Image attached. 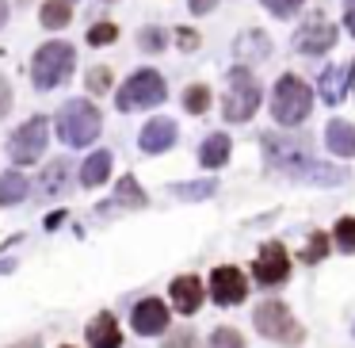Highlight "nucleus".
I'll list each match as a JSON object with an SVG mask.
<instances>
[{
  "mask_svg": "<svg viewBox=\"0 0 355 348\" xmlns=\"http://www.w3.org/2000/svg\"><path fill=\"white\" fill-rule=\"evenodd\" d=\"M263 154H268L271 169L286 172L291 180H306V184H340L344 169L324 165L313 157V149L298 138H279V134H263Z\"/></svg>",
  "mask_w": 355,
  "mask_h": 348,
  "instance_id": "1",
  "label": "nucleus"
},
{
  "mask_svg": "<svg viewBox=\"0 0 355 348\" xmlns=\"http://www.w3.org/2000/svg\"><path fill=\"white\" fill-rule=\"evenodd\" d=\"M309 111H313V88L302 77H294V73H283L275 81V92H271V115H275V123L298 126V123H306Z\"/></svg>",
  "mask_w": 355,
  "mask_h": 348,
  "instance_id": "2",
  "label": "nucleus"
},
{
  "mask_svg": "<svg viewBox=\"0 0 355 348\" xmlns=\"http://www.w3.org/2000/svg\"><path fill=\"white\" fill-rule=\"evenodd\" d=\"M73 62H77V54H73L69 42H46V47H39V54H35V62H31L35 88H39V92L58 88L73 73Z\"/></svg>",
  "mask_w": 355,
  "mask_h": 348,
  "instance_id": "3",
  "label": "nucleus"
},
{
  "mask_svg": "<svg viewBox=\"0 0 355 348\" xmlns=\"http://www.w3.org/2000/svg\"><path fill=\"white\" fill-rule=\"evenodd\" d=\"M58 134L65 146H88L100 134V111L88 100H69L58 111Z\"/></svg>",
  "mask_w": 355,
  "mask_h": 348,
  "instance_id": "4",
  "label": "nucleus"
},
{
  "mask_svg": "<svg viewBox=\"0 0 355 348\" xmlns=\"http://www.w3.org/2000/svg\"><path fill=\"white\" fill-rule=\"evenodd\" d=\"M256 108H260V85H256V77L245 65H237L230 73V92L222 100V115L230 123H245V119L256 115Z\"/></svg>",
  "mask_w": 355,
  "mask_h": 348,
  "instance_id": "5",
  "label": "nucleus"
},
{
  "mask_svg": "<svg viewBox=\"0 0 355 348\" xmlns=\"http://www.w3.org/2000/svg\"><path fill=\"white\" fill-rule=\"evenodd\" d=\"M161 100H164V77L157 69H138L115 96L119 111H141V108H153Z\"/></svg>",
  "mask_w": 355,
  "mask_h": 348,
  "instance_id": "6",
  "label": "nucleus"
},
{
  "mask_svg": "<svg viewBox=\"0 0 355 348\" xmlns=\"http://www.w3.org/2000/svg\"><path fill=\"white\" fill-rule=\"evenodd\" d=\"M252 322H256V329L263 333V337H271V340H286V345H298L302 340V325L291 317V310L283 306V302H263V306H256V314H252Z\"/></svg>",
  "mask_w": 355,
  "mask_h": 348,
  "instance_id": "7",
  "label": "nucleus"
},
{
  "mask_svg": "<svg viewBox=\"0 0 355 348\" xmlns=\"http://www.w3.org/2000/svg\"><path fill=\"white\" fill-rule=\"evenodd\" d=\"M46 138H50V126L42 115H35L31 123H24L16 134H12V161L16 165H31L42 157V149H46Z\"/></svg>",
  "mask_w": 355,
  "mask_h": 348,
  "instance_id": "8",
  "label": "nucleus"
},
{
  "mask_svg": "<svg viewBox=\"0 0 355 348\" xmlns=\"http://www.w3.org/2000/svg\"><path fill=\"white\" fill-rule=\"evenodd\" d=\"M252 276H256V283H263V287H275L291 276V256H286V249L279 245V241H268V245L260 249V256H256V264H252Z\"/></svg>",
  "mask_w": 355,
  "mask_h": 348,
  "instance_id": "9",
  "label": "nucleus"
},
{
  "mask_svg": "<svg viewBox=\"0 0 355 348\" xmlns=\"http://www.w3.org/2000/svg\"><path fill=\"white\" fill-rule=\"evenodd\" d=\"M248 295V279L241 268H214L210 272V299L218 302V306H237V302H245Z\"/></svg>",
  "mask_w": 355,
  "mask_h": 348,
  "instance_id": "10",
  "label": "nucleus"
},
{
  "mask_svg": "<svg viewBox=\"0 0 355 348\" xmlns=\"http://www.w3.org/2000/svg\"><path fill=\"white\" fill-rule=\"evenodd\" d=\"M298 50L302 54H329L332 47H336V27L329 24L324 16H309L306 24H302V31H298Z\"/></svg>",
  "mask_w": 355,
  "mask_h": 348,
  "instance_id": "11",
  "label": "nucleus"
},
{
  "mask_svg": "<svg viewBox=\"0 0 355 348\" xmlns=\"http://www.w3.org/2000/svg\"><path fill=\"white\" fill-rule=\"evenodd\" d=\"M130 322L141 337H157V333H164V325H168V306H164L161 299H141L138 306H134Z\"/></svg>",
  "mask_w": 355,
  "mask_h": 348,
  "instance_id": "12",
  "label": "nucleus"
},
{
  "mask_svg": "<svg viewBox=\"0 0 355 348\" xmlns=\"http://www.w3.org/2000/svg\"><path fill=\"white\" fill-rule=\"evenodd\" d=\"M172 306L180 310V314H195V310L202 306V279L199 276H176L172 279Z\"/></svg>",
  "mask_w": 355,
  "mask_h": 348,
  "instance_id": "13",
  "label": "nucleus"
},
{
  "mask_svg": "<svg viewBox=\"0 0 355 348\" xmlns=\"http://www.w3.org/2000/svg\"><path fill=\"white\" fill-rule=\"evenodd\" d=\"M138 142H141L146 154H164V149L176 142V123H172V119H149Z\"/></svg>",
  "mask_w": 355,
  "mask_h": 348,
  "instance_id": "14",
  "label": "nucleus"
},
{
  "mask_svg": "<svg viewBox=\"0 0 355 348\" xmlns=\"http://www.w3.org/2000/svg\"><path fill=\"white\" fill-rule=\"evenodd\" d=\"M88 345L92 348H119L123 345V333H119V322L111 314H96L88 322Z\"/></svg>",
  "mask_w": 355,
  "mask_h": 348,
  "instance_id": "15",
  "label": "nucleus"
},
{
  "mask_svg": "<svg viewBox=\"0 0 355 348\" xmlns=\"http://www.w3.org/2000/svg\"><path fill=\"white\" fill-rule=\"evenodd\" d=\"M271 54V42L263 31H245L237 39V58L241 62H263V58Z\"/></svg>",
  "mask_w": 355,
  "mask_h": 348,
  "instance_id": "16",
  "label": "nucleus"
},
{
  "mask_svg": "<svg viewBox=\"0 0 355 348\" xmlns=\"http://www.w3.org/2000/svg\"><path fill=\"white\" fill-rule=\"evenodd\" d=\"M324 138H329V149H332V154H340V157L355 154V126L344 123V119H332Z\"/></svg>",
  "mask_w": 355,
  "mask_h": 348,
  "instance_id": "17",
  "label": "nucleus"
},
{
  "mask_svg": "<svg viewBox=\"0 0 355 348\" xmlns=\"http://www.w3.org/2000/svg\"><path fill=\"white\" fill-rule=\"evenodd\" d=\"M230 149H233V142L225 138V134H210V138L202 142V149H199V161L207 165V169H218V165L230 161Z\"/></svg>",
  "mask_w": 355,
  "mask_h": 348,
  "instance_id": "18",
  "label": "nucleus"
},
{
  "mask_svg": "<svg viewBox=\"0 0 355 348\" xmlns=\"http://www.w3.org/2000/svg\"><path fill=\"white\" fill-rule=\"evenodd\" d=\"M107 172H111V154H107V149H96V154L85 161V169H80V184L96 188V184L107 180Z\"/></svg>",
  "mask_w": 355,
  "mask_h": 348,
  "instance_id": "19",
  "label": "nucleus"
},
{
  "mask_svg": "<svg viewBox=\"0 0 355 348\" xmlns=\"http://www.w3.org/2000/svg\"><path fill=\"white\" fill-rule=\"evenodd\" d=\"M39 16H42V27H50V31H58V27H65V24H69L73 8H69V0H46Z\"/></svg>",
  "mask_w": 355,
  "mask_h": 348,
  "instance_id": "20",
  "label": "nucleus"
},
{
  "mask_svg": "<svg viewBox=\"0 0 355 348\" xmlns=\"http://www.w3.org/2000/svg\"><path fill=\"white\" fill-rule=\"evenodd\" d=\"M27 195V180L19 172H8V176H0V203H19Z\"/></svg>",
  "mask_w": 355,
  "mask_h": 348,
  "instance_id": "21",
  "label": "nucleus"
},
{
  "mask_svg": "<svg viewBox=\"0 0 355 348\" xmlns=\"http://www.w3.org/2000/svg\"><path fill=\"white\" fill-rule=\"evenodd\" d=\"M321 96L329 103H336L340 96H344V69H329V73H324V77H321Z\"/></svg>",
  "mask_w": 355,
  "mask_h": 348,
  "instance_id": "22",
  "label": "nucleus"
},
{
  "mask_svg": "<svg viewBox=\"0 0 355 348\" xmlns=\"http://www.w3.org/2000/svg\"><path fill=\"white\" fill-rule=\"evenodd\" d=\"M184 108L191 111V115H202V111L210 108V88L207 85H191L187 96H184Z\"/></svg>",
  "mask_w": 355,
  "mask_h": 348,
  "instance_id": "23",
  "label": "nucleus"
},
{
  "mask_svg": "<svg viewBox=\"0 0 355 348\" xmlns=\"http://www.w3.org/2000/svg\"><path fill=\"white\" fill-rule=\"evenodd\" d=\"M207 348H245V337H241L237 329H230V325H222V329L210 333Z\"/></svg>",
  "mask_w": 355,
  "mask_h": 348,
  "instance_id": "24",
  "label": "nucleus"
},
{
  "mask_svg": "<svg viewBox=\"0 0 355 348\" xmlns=\"http://www.w3.org/2000/svg\"><path fill=\"white\" fill-rule=\"evenodd\" d=\"M332 238H336V249L355 253V218H340L336 230H332Z\"/></svg>",
  "mask_w": 355,
  "mask_h": 348,
  "instance_id": "25",
  "label": "nucleus"
},
{
  "mask_svg": "<svg viewBox=\"0 0 355 348\" xmlns=\"http://www.w3.org/2000/svg\"><path fill=\"white\" fill-rule=\"evenodd\" d=\"M324 253H329V233H313V238L306 241V249H302V260L317 264V260H324Z\"/></svg>",
  "mask_w": 355,
  "mask_h": 348,
  "instance_id": "26",
  "label": "nucleus"
},
{
  "mask_svg": "<svg viewBox=\"0 0 355 348\" xmlns=\"http://www.w3.org/2000/svg\"><path fill=\"white\" fill-rule=\"evenodd\" d=\"M115 39H119L115 24H96L92 31H88V42H92V47H107V42H115Z\"/></svg>",
  "mask_w": 355,
  "mask_h": 348,
  "instance_id": "27",
  "label": "nucleus"
},
{
  "mask_svg": "<svg viewBox=\"0 0 355 348\" xmlns=\"http://www.w3.org/2000/svg\"><path fill=\"white\" fill-rule=\"evenodd\" d=\"M306 0H263V8L271 12V16H279V19H286V16H294V12L302 8Z\"/></svg>",
  "mask_w": 355,
  "mask_h": 348,
  "instance_id": "28",
  "label": "nucleus"
},
{
  "mask_svg": "<svg viewBox=\"0 0 355 348\" xmlns=\"http://www.w3.org/2000/svg\"><path fill=\"white\" fill-rule=\"evenodd\" d=\"M119 203H130V207H146V195L138 192V184H134L130 176L119 184Z\"/></svg>",
  "mask_w": 355,
  "mask_h": 348,
  "instance_id": "29",
  "label": "nucleus"
},
{
  "mask_svg": "<svg viewBox=\"0 0 355 348\" xmlns=\"http://www.w3.org/2000/svg\"><path fill=\"white\" fill-rule=\"evenodd\" d=\"M111 88V69L107 65H100V69L88 73V92H107Z\"/></svg>",
  "mask_w": 355,
  "mask_h": 348,
  "instance_id": "30",
  "label": "nucleus"
},
{
  "mask_svg": "<svg viewBox=\"0 0 355 348\" xmlns=\"http://www.w3.org/2000/svg\"><path fill=\"white\" fill-rule=\"evenodd\" d=\"M161 348H195V333H191V329H176Z\"/></svg>",
  "mask_w": 355,
  "mask_h": 348,
  "instance_id": "31",
  "label": "nucleus"
},
{
  "mask_svg": "<svg viewBox=\"0 0 355 348\" xmlns=\"http://www.w3.org/2000/svg\"><path fill=\"white\" fill-rule=\"evenodd\" d=\"M62 176H65V161H58L54 169H46V176H42L46 192H58V188H62Z\"/></svg>",
  "mask_w": 355,
  "mask_h": 348,
  "instance_id": "32",
  "label": "nucleus"
},
{
  "mask_svg": "<svg viewBox=\"0 0 355 348\" xmlns=\"http://www.w3.org/2000/svg\"><path fill=\"white\" fill-rule=\"evenodd\" d=\"M141 47H146V50H161L164 47V35L157 31V27H146V31H141Z\"/></svg>",
  "mask_w": 355,
  "mask_h": 348,
  "instance_id": "33",
  "label": "nucleus"
},
{
  "mask_svg": "<svg viewBox=\"0 0 355 348\" xmlns=\"http://www.w3.org/2000/svg\"><path fill=\"white\" fill-rule=\"evenodd\" d=\"M180 47H184V50H195V47H199V35H195L191 27H180Z\"/></svg>",
  "mask_w": 355,
  "mask_h": 348,
  "instance_id": "34",
  "label": "nucleus"
},
{
  "mask_svg": "<svg viewBox=\"0 0 355 348\" xmlns=\"http://www.w3.org/2000/svg\"><path fill=\"white\" fill-rule=\"evenodd\" d=\"M187 4H191V12H195V16H207V12H214V4H218V0H187Z\"/></svg>",
  "mask_w": 355,
  "mask_h": 348,
  "instance_id": "35",
  "label": "nucleus"
},
{
  "mask_svg": "<svg viewBox=\"0 0 355 348\" xmlns=\"http://www.w3.org/2000/svg\"><path fill=\"white\" fill-rule=\"evenodd\" d=\"M344 27L355 35V0H347V4H344Z\"/></svg>",
  "mask_w": 355,
  "mask_h": 348,
  "instance_id": "36",
  "label": "nucleus"
},
{
  "mask_svg": "<svg viewBox=\"0 0 355 348\" xmlns=\"http://www.w3.org/2000/svg\"><path fill=\"white\" fill-rule=\"evenodd\" d=\"M8 103H12V96H8V85H4V81H0V115H4V111H8Z\"/></svg>",
  "mask_w": 355,
  "mask_h": 348,
  "instance_id": "37",
  "label": "nucleus"
},
{
  "mask_svg": "<svg viewBox=\"0 0 355 348\" xmlns=\"http://www.w3.org/2000/svg\"><path fill=\"white\" fill-rule=\"evenodd\" d=\"M4 19H8V8H4V0H0V27H4Z\"/></svg>",
  "mask_w": 355,
  "mask_h": 348,
  "instance_id": "38",
  "label": "nucleus"
},
{
  "mask_svg": "<svg viewBox=\"0 0 355 348\" xmlns=\"http://www.w3.org/2000/svg\"><path fill=\"white\" fill-rule=\"evenodd\" d=\"M16 348H39V340H27V345H16Z\"/></svg>",
  "mask_w": 355,
  "mask_h": 348,
  "instance_id": "39",
  "label": "nucleus"
},
{
  "mask_svg": "<svg viewBox=\"0 0 355 348\" xmlns=\"http://www.w3.org/2000/svg\"><path fill=\"white\" fill-rule=\"evenodd\" d=\"M352 88H355V65H352Z\"/></svg>",
  "mask_w": 355,
  "mask_h": 348,
  "instance_id": "40",
  "label": "nucleus"
},
{
  "mask_svg": "<svg viewBox=\"0 0 355 348\" xmlns=\"http://www.w3.org/2000/svg\"><path fill=\"white\" fill-rule=\"evenodd\" d=\"M65 348H69V345H65Z\"/></svg>",
  "mask_w": 355,
  "mask_h": 348,
  "instance_id": "41",
  "label": "nucleus"
}]
</instances>
